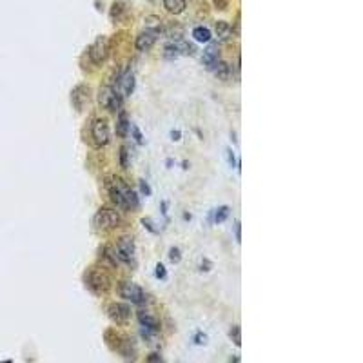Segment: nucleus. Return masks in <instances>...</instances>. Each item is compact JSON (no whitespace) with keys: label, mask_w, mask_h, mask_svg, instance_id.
<instances>
[{"label":"nucleus","mask_w":363,"mask_h":363,"mask_svg":"<svg viewBox=\"0 0 363 363\" xmlns=\"http://www.w3.org/2000/svg\"><path fill=\"white\" fill-rule=\"evenodd\" d=\"M84 283L93 294H104L111 287L109 271L104 269L102 265H93L84 273Z\"/></svg>","instance_id":"nucleus-1"},{"label":"nucleus","mask_w":363,"mask_h":363,"mask_svg":"<svg viewBox=\"0 0 363 363\" xmlns=\"http://www.w3.org/2000/svg\"><path fill=\"white\" fill-rule=\"evenodd\" d=\"M120 224H122L120 214H118L115 209H111V207H102V209H98V212L93 216V227H95V231L98 234L109 233L113 229H117Z\"/></svg>","instance_id":"nucleus-2"},{"label":"nucleus","mask_w":363,"mask_h":363,"mask_svg":"<svg viewBox=\"0 0 363 363\" xmlns=\"http://www.w3.org/2000/svg\"><path fill=\"white\" fill-rule=\"evenodd\" d=\"M118 296L127 300V302L135 303V305H140V307H145V293L142 287H138L137 283H131V281H120L118 283Z\"/></svg>","instance_id":"nucleus-3"},{"label":"nucleus","mask_w":363,"mask_h":363,"mask_svg":"<svg viewBox=\"0 0 363 363\" xmlns=\"http://www.w3.org/2000/svg\"><path fill=\"white\" fill-rule=\"evenodd\" d=\"M89 133H91V140L96 147H104L107 145L111 138V133H109V123L105 118H95L91 120V125H89Z\"/></svg>","instance_id":"nucleus-4"},{"label":"nucleus","mask_w":363,"mask_h":363,"mask_svg":"<svg viewBox=\"0 0 363 363\" xmlns=\"http://www.w3.org/2000/svg\"><path fill=\"white\" fill-rule=\"evenodd\" d=\"M105 343H107L113 350H118L123 358H129L131 354H133V345H131V342L125 340V338H122L115 329L105 330Z\"/></svg>","instance_id":"nucleus-5"},{"label":"nucleus","mask_w":363,"mask_h":363,"mask_svg":"<svg viewBox=\"0 0 363 363\" xmlns=\"http://www.w3.org/2000/svg\"><path fill=\"white\" fill-rule=\"evenodd\" d=\"M115 251H117V256L120 260V265H131L133 263V258H135V240L131 236H122L118 238L117 243H115Z\"/></svg>","instance_id":"nucleus-6"},{"label":"nucleus","mask_w":363,"mask_h":363,"mask_svg":"<svg viewBox=\"0 0 363 363\" xmlns=\"http://www.w3.org/2000/svg\"><path fill=\"white\" fill-rule=\"evenodd\" d=\"M113 87H115V91L118 93L120 98H127L135 91V73H133V69L127 68L125 71H122Z\"/></svg>","instance_id":"nucleus-7"},{"label":"nucleus","mask_w":363,"mask_h":363,"mask_svg":"<svg viewBox=\"0 0 363 363\" xmlns=\"http://www.w3.org/2000/svg\"><path fill=\"white\" fill-rule=\"evenodd\" d=\"M91 102V87L87 84H80L75 89L71 91V105L75 107V111L82 113Z\"/></svg>","instance_id":"nucleus-8"},{"label":"nucleus","mask_w":363,"mask_h":363,"mask_svg":"<svg viewBox=\"0 0 363 363\" xmlns=\"http://www.w3.org/2000/svg\"><path fill=\"white\" fill-rule=\"evenodd\" d=\"M86 56L89 58V62L93 64V66H100V64H104L105 58H107V38H105V36L96 38V40L93 42V46L87 49Z\"/></svg>","instance_id":"nucleus-9"},{"label":"nucleus","mask_w":363,"mask_h":363,"mask_svg":"<svg viewBox=\"0 0 363 363\" xmlns=\"http://www.w3.org/2000/svg\"><path fill=\"white\" fill-rule=\"evenodd\" d=\"M104 311H105V314L109 316V320H113V322L118 323V325H125V323L129 322L131 311H129V307L123 305V303H117V302L105 303Z\"/></svg>","instance_id":"nucleus-10"},{"label":"nucleus","mask_w":363,"mask_h":363,"mask_svg":"<svg viewBox=\"0 0 363 363\" xmlns=\"http://www.w3.org/2000/svg\"><path fill=\"white\" fill-rule=\"evenodd\" d=\"M98 100H100V105H102L104 109H107L109 113L118 111L120 109V104H122V98L118 96V93L115 91L113 86H105V87L100 91Z\"/></svg>","instance_id":"nucleus-11"},{"label":"nucleus","mask_w":363,"mask_h":363,"mask_svg":"<svg viewBox=\"0 0 363 363\" xmlns=\"http://www.w3.org/2000/svg\"><path fill=\"white\" fill-rule=\"evenodd\" d=\"M156 36H158V29H145V31H142V33L137 36V40H135V48L138 49V51H149V49L153 48V44L156 42Z\"/></svg>","instance_id":"nucleus-12"},{"label":"nucleus","mask_w":363,"mask_h":363,"mask_svg":"<svg viewBox=\"0 0 363 363\" xmlns=\"http://www.w3.org/2000/svg\"><path fill=\"white\" fill-rule=\"evenodd\" d=\"M138 322L142 323V327H151V329H158V327H160L156 316L153 314L149 309H144V307L138 311Z\"/></svg>","instance_id":"nucleus-13"},{"label":"nucleus","mask_w":363,"mask_h":363,"mask_svg":"<svg viewBox=\"0 0 363 363\" xmlns=\"http://www.w3.org/2000/svg\"><path fill=\"white\" fill-rule=\"evenodd\" d=\"M100 258H102L105 263H111L113 267L120 265V260H118V256H117L115 245H111V243H107V245H102V251H100Z\"/></svg>","instance_id":"nucleus-14"},{"label":"nucleus","mask_w":363,"mask_h":363,"mask_svg":"<svg viewBox=\"0 0 363 363\" xmlns=\"http://www.w3.org/2000/svg\"><path fill=\"white\" fill-rule=\"evenodd\" d=\"M202 60H204V64H206L207 68L211 69L212 66H214V64L220 60V48H218V44H211V46H209V48L204 51V58H202Z\"/></svg>","instance_id":"nucleus-15"},{"label":"nucleus","mask_w":363,"mask_h":363,"mask_svg":"<svg viewBox=\"0 0 363 363\" xmlns=\"http://www.w3.org/2000/svg\"><path fill=\"white\" fill-rule=\"evenodd\" d=\"M129 117H127V113L125 111H122L120 115H118V122H117V131H118V137L125 138L127 135H129Z\"/></svg>","instance_id":"nucleus-16"},{"label":"nucleus","mask_w":363,"mask_h":363,"mask_svg":"<svg viewBox=\"0 0 363 363\" xmlns=\"http://www.w3.org/2000/svg\"><path fill=\"white\" fill-rule=\"evenodd\" d=\"M211 71L216 75V78H220V80H227L229 76H231V69H229V66H227L225 62L218 60L214 66L211 68Z\"/></svg>","instance_id":"nucleus-17"},{"label":"nucleus","mask_w":363,"mask_h":363,"mask_svg":"<svg viewBox=\"0 0 363 363\" xmlns=\"http://www.w3.org/2000/svg\"><path fill=\"white\" fill-rule=\"evenodd\" d=\"M187 0H164V7L173 15H178L185 9Z\"/></svg>","instance_id":"nucleus-18"},{"label":"nucleus","mask_w":363,"mask_h":363,"mask_svg":"<svg viewBox=\"0 0 363 363\" xmlns=\"http://www.w3.org/2000/svg\"><path fill=\"white\" fill-rule=\"evenodd\" d=\"M192 35H194V38L198 42H209L211 40V29L204 28V26H200V28H194V31H192Z\"/></svg>","instance_id":"nucleus-19"},{"label":"nucleus","mask_w":363,"mask_h":363,"mask_svg":"<svg viewBox=\"0 0 363 363\" xmlns=\"http://www.w3.org/2000/svg\"><path fill=\"white\" fill-rule=\"evenodd\" d=\"M229 214H231V209H229L227 206L218 207L216 211L212 212V216H214V222H216V224H222V222H225V220L229 218Z\"/></svg>","instance_id":"nucleus-20"},{"label":"nucleus","mask_w":363,"mask_h":363,"mask_svg":"<svg viewBox=\"0 0 363 363\" xmlns=\"http://www.w3.org/2000/svg\"><path fill=\"white\" fill-rule=\"evenodd\" d=\"M216 33H218V36L222 40H224V38H229V36H231V26L224 20L216 22Z\"/></svg>","instance_id":"nucleus-21"},{"label":"nucleus","mask_w":363,"mask_h":363,"mask_svg":"<svg viewBox=\"0 0 363 363\" xmlns=\"http://www.w3.org/2000/svg\"><path fill=\"white\" fill-rule=\"evenodd\" d=\"M127 158H129V155H127V147L123 145L122 149H120V165H122V167H127V165H129V160H127Z\"/></svg>","instance_id":"nucleus-22"},{"label":"nucleus","mask_w":363,"mask_h":363,"mask_svg":"<svg viewBox=\"0 0 363 363\" xmlns=\"http://www.w3.org/2000/svg\"><path fill=\"white\" fill-rule=\"evenodd\" d=\"M169 258H171L173 263H178L180 258H182V254H180V249H178V247H173L171 251H169Z\"/></svg>","instance_id":"nucleus-23"},{"label":"nucleus","mask_w":363,"mask_h":363,"mask_svg":"<svg viewBox=\"0 0 363 363\" xmlns=\"http://www.w3.org/2000/svg\"><path fill=\"white\" fill-rule=\"evenodd\" d=\"M131 131H133V137H135V140H137L138 144L144 145L145 140H144V137H142V133H140V129H138L137 125H135V127H131Z\"/></svg>","instance_id":"nucleus-24"},{"label":"nucleus","mask_w":363,"mask_h":363,"mask_svg":"<svg viewBox=\"0 0 363 363\" xmlns=\"http://www.w3.org/2000/svg\"><path fill=\"white\" fill-rule=\"evenodd\" d=\"M238 332H240V329H238V327H233V330H231V338H233V342L236 347H240V336H238Z\"/></svg>","instance_id":"nucleus-25"},{"label":"nucleus","mask_w":363,"mask_h":363,"mask_svg":"<svg viewBox=\"0 0 363 363\" xmlns=\"http://www.w3.org/2000/svg\"><path fill=\"white\" fill-rule=\"evenodd\" d=\"M165 276H167V271H165V267L162 265V263H158V265H156V278H158V280H164Z\"/></svg>","instance_id":"nucleus-26"},{"label":"nucleus","mask_w":363,"mask_h":363,"mask_svg":"<svg viewBox=\"0 0 363 363\" xmlns=\"http://www.w3.org/2000/svg\"><path fill=\"white\" fill-rule=\"evenodd\" d=\"M140 189H142V192H144L145 196H149V194H151V189H149V185H147V182H145V180H140Z\"/></svg>","instance_id":"nucleus-27"},{"label":"nucleus","mask_w":363,"mask_h":363,"mask_svg":"<svg viewBox=\"0 0 363 363\" xmlns=\"http://www.w3.org/2000/svg\"><path fill=\"white\" fill-rule=\"evenodd\" d=\"M227 156H229V164H231V165L236 164V158H234V155H233V151H231V149H227Z\"/></svg>","instance_id":"nucleus-28"},{"label":"nucleus","mask_w":363,"mask_h":363,"mask_svg":"<svg viewBox=\"0 0 363 363\" xmlns=\"http://www.w3.org/2000/svg\"><path fill=\"white\" fill-rule=\"evenodd\" d=\"M144 225H145V227H147V229H149V231H151V233H155V234H158V231H156V227H155V225H151V224H149V222H147V220H144Z\"/></svg>","instance_id":"nucleus-29"},{"label":"nucleus","mask_w":363,"mask_h":363,"mask_svg":"<svg viewBox=\"0 0 363 363\" xmlns=\"http://www.w3.org/2000/svg\"><path fill=\"white\" fill-rule=\"evenodd\" d=\"M147 362H162V358L156 356V354H149V356H147Z\"/></svg>","instance_id":"nucleus-30"},{"label":"nucleus","mask_w":363,"mask_h":363,"mask_svg":"<svg viewBox=\"0 0 363 363\" xmlns=\"http://www.w3.org/2000/svg\"><path fill=\"white\" fill-rule=\"evenodd\" d=\"M234 231H236V242H240V224L236 222V225H234Z\"/></svg>","instance_id":"nucleus-31"},{"label":"nucleus","mask_w":363,"mask_h":363,"mask_svg":"<svg viewBox=\"0 0 363 363\" xmlns=\"http://www.w3.org/2000/svg\"><path fill=\"white\" fill-rule=\"evenodd\" d=\"M171 137H173V140L176 142V140H180V133H178V131H176V129H174V131H173V133H171Z\"/></svg>","instance_id":"nucleus-32"}]
</instances>
